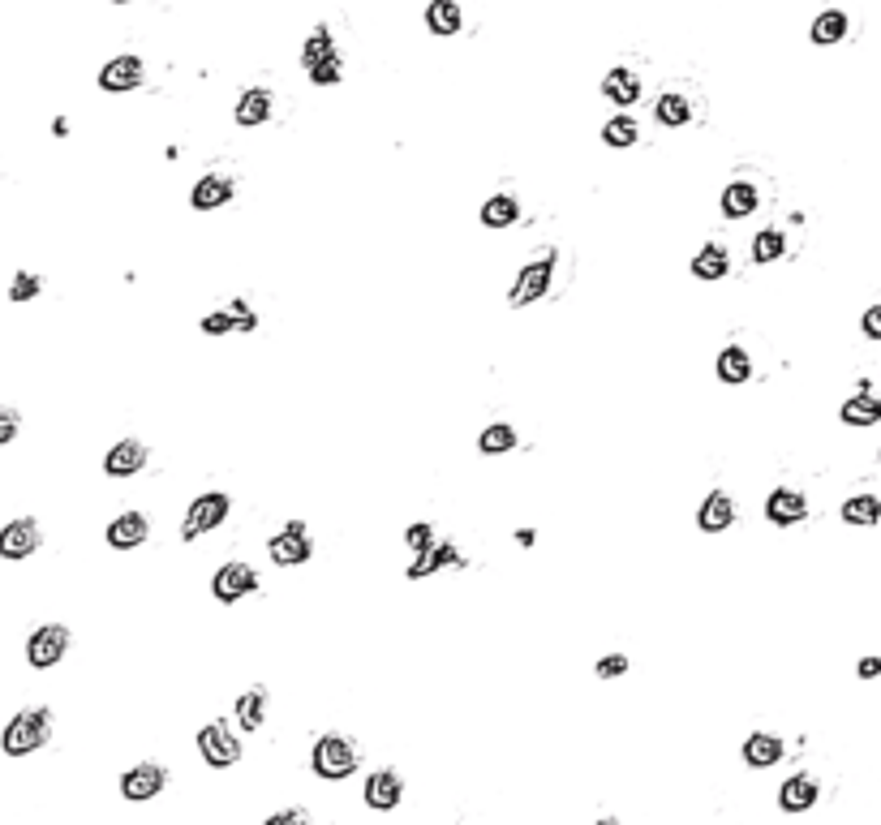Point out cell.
<instances>
[{
    "label": "cell",
    "instance_id": "1",
    "mask_svg": "<svg viewBox=\"0 0 881 825\" xmlns=\"http://www.w3.org/2000/svg\"><path fill=\"white\" fill-rule=\"evenodd\" d=\"M48 722H52V709H22L5 727L0 748H5L9 757H26V752H35L39 744H48Z\"/></svg>",
    "mask_w": 881,
    "mask_h": 825
},
{
    "label": "cell",
    "instance_id": "2",
    "mask_svg": "<svg viewBox=\"0 0 881 825\" xmlns=\"http://www.w3.org/2000/svg\"><path fill=\"white\" fill-rule=\"evenodd\" d=\"M314 770L323 778H349L357 770V748L344 740V735H323L314 744Z\"/></svg>",
    "mask_w": 881,
    "mask_h": 825
},
{
    "label": "cell",
    "instance_id": "3",
    "mask_svg": "<svg viewBox=\"0 0 881 825\" xmlns=\"http://www.w3.org/2000/svg\"><path fill=\"white\" fill-rule=\"evenodd\" d=\"M198 752L207 757V765L224 770V765H233L241 757V744H237V735L228 731L224 722H207V727L198 731Z\"/></svg>",
    "mask_w": 881,
    "mask_h": 825
},
{
    "label": "cell",
    "instance_id": "4",
    "mask_svg": "<svg viewBox=\"0 0 881 825\" xmlns=\"http://www.w3.org/2000/svg\"><path fill=\"white\" fill-rule=\"evenodd\" d=\"M65 654H69V628H61V624L39 628L31 641H26V658H31V667H52V662H61Z\"/></svg>",
    "mask_w": 881,
    "mask_h": 825
},
{
    "label": "cell",
    "instance_id": "5",
    "mask_svg": "<svg viewBox=\"0 0 881 825\" xmlns=\"http://www.w3.org/2000/svg\"><path fill=\"white\" fill-rule=\"evenodd\" d=\"M271 559L276 563H284V568H293V563H306L310 559V533H306V525H301V520H288V529L284 533H276V538H271Z\"/></svg>",
    "mask_w": 881,
    "mask_h": 825
},
{
    "label": "cell",
    "instance_id": "6",
    "mask_svg": "<svg viewBox=\"0 0 881 825\" xmlns=\"http://www.w3.org/2000/svg\"><path fill=\"white\" fill-rule=\"evenodd\" d=\"M211 589H215V598L220 602H237V598H245V593L258 589V572L250 568V563H224V568L215 572Z\"/></svg>",
    "mask_w": 881,
    "mask_h": 825
},
{
    "label": "cell",
    "instance_id": "7",
    "mask_svg": "<svg viewBox=\"0 0 881 825\" xmlns=\"http://www.w3.org/2000/svg\"><path fill=\"white\" fill-rule=\"evenodd\" d=\"M224 516H228V495H202V499H194V508H190V516H185V525H181V538L190 542V538H198L202 529L224 525Z\"/></svg>",
    "mask_w": 881,
    "mask_h": 825
},
{
    "label": "cell",
    "instance_id": "8",
    "mask_svg": "<svg viewBox=\"0 0 881 825\" xmlns=\"http://www.w3.org/2000/svg\"><path fill=\"white\" fill-rule=\"evenodd\" d=\"M164 765H155V761H142V765H134L125 778H121V795L125 800H151V795H160L164 791Z\"/></svg>",
    "mask_w": 881,
    "mask_h": 825
},
{
    "label": "cell",
    "instance_id": "9",
    "mask_svg": "<svg viewBox=\"0 0 881 825\" xmlns=\"http://www.w3.org/2000/svg\"><path fill=\"white\" fill-rule=\"evenodd\" d=\"M546 288H551V258H542V263H529L521 271V280H516V288L508 293L512 306H529V301H538Z\"/></svg>",
    "mask_w": 881,
    "mask_h": 825
},
{
    "label": "cell",
    "instance_id": "10",
    "mask_svg": "<svg viewBox=\"0 0 881 825\" xmlns=\"http://www.w3.org/2000/svg\"><path fill=\"white\" fill-rule=\"evenodd\" d=\"M43 533L35 520H13V525H5V533H0V550H5V559H26L31 550H39Z\"/></svg>",
    "mask_w": 881,
    "mask_h": 825
},
{
    "label": "cell",
    "instance_id": "11",
    "mask_svg": "<svg viewBox=\"0 0 881 825\" xmlns=\"http://www.w3.org/2000/svg\"><path fill=\"white\" fill-rule=\"evenodd\" d=\"M138 82H142L138 56H117V61H108L104 69H99V86H104V91H134Z\"/></svg>",
    "mask_w": 881,
    "mask_h": 825
},
{
    "label": "cell",
    "instance_id": "12",
    "mask_svg": "<svg viewBox=\"0 0 881 825\" xmlns=\"http://www.w3.org/2000/svg\"><path fill=\"white\" fill-rule=\"evenodd\" d=\"M765 516H770L774 525H800L808 516V503L800 490H774V495L765 499Z\"/></svg>",
    "mask_w": 881,
    "mask_h": 825
},
{
    "label": "cell",
    "instance_id": "13",
    "mask_svg": "<svg viewBox=\"0 0 881 825\" xmlns=\"http://www.w3.org/2000/svg\"><path fill=\"white\" fill-rule=\"evenodd\" d=\"M142 465H147V447H142L138 439H125V443H117L104 456V473L108 477H129V473H138Z\"/></svg>",
    "mask_w": 881,
    "mask_h": 825
},
{
    "label": "cell",
    "instance_id": "14",
    "mask_svg": "<svg viewBox=\"0 0 881 825\" xmlns=\"http://www.w3.org/2000/svg\"><path fill=\"white\" fill-rule=\"evenodd\" d=\"M147 533H151L147 516H138V512H125V516H117V520H112V525H108V546H117V550L142 546V542H147Z\"/></svg>",
    "mask_w": 881,
    "mask_h": 825
},
{
    "label": "cell",
    "instance_id": "15",
    "mask_svg": "<svg viewBox=\"0 0 881 825\" xmlns=\"http://www.w3.org/2000/svg\"><path fill=\"white\" fill-rule=\"evenodd\" d=\"M366 804L374 808V813H392V808L400 804V778H396L392 770L374 774L370 783H366Z\"/></svg>",
    "mask_w": 881,
    "mask_h": 825
},
{
    "label": "cell",
    "instance_id": "16",
    "mask_svg": "<svg viewBox=\"0 0 881 825\" xmlns=\"http://www.w3.org/2000/svg\"><path fill=\"white\" fill-rule=\"evenodd\" d=\"M731 520H735V503L722 495V490H714V495L701 503V512H697V525H701L705 533H722V529L731 525Z\"/></svg>",
    "mask_w": 881,
    "mask_h": 825
},
{
    "label": "cell",
    "instance_id": "17",
    "mask_svg": "<svg viewBox=\"0 0 881 825\" xmlns=\"http://www.w3.org/2000/svg\"><path fill=\"white\" fill-rule=\"evenodd\" d=\"M778 804H783V813H804V808L817 804V783L808 774H796L783 783V795H778Z\"/></svg>",
    "mask_w": 881,
    "mask_h": 825
},
{
    "label": "cell",
    "instance_id": "18",
    "mask_svg": "<svg viewBox=\"0 0 881 825\" xmlns=\"http://www.w3.org/2000/svg\"><path fill=\"white\" fill-rule=\"evenodd\" d=\"M602 95L611 99V104H637L641 78L632 74V69H611V74L602 78Z\"/></svg>",
    "mask_w": 881,
    "mask_h": 825
},
{
    "label": "cell",
    "instance_id": "19",
    "mask_svg": "<svg viewBox=\"0 0 881 825\" xmlns=\"http://www.w3.org/2000/svg\"><path fill=\"white\" fill-rule=\"evenodd\" d=\"M778 757H783V740H778V735H765V731L748 735V744H744V761L753 765V770H765V765H774Z\"/></svg>",
    "mask_w": 881,
    "mask_h": 825
},
{
    "label": "cell",
    "instance_id": "20",
    "mask_svg": "<svg viewBox=\"0 0 881 825\" xmlns=\"http://www.w3.org/2000/svg\"><path fill=\"white\" fill-rule=\"evenodd\" d=\"M228 198H233V181H228V177H202V181L194 185V194H190V202H194L198 211L224 207Z\"/></svg>",
    "mask_w": 881,
    "mask_h": 825
},
{
    "label": "cell",
    "instance_id": "21",
    "mask_svg": "<svg viewBox=\"0 0 881 825\" xmlns=\"http://www.w3.org/2000/svg\"><path fill=\"white\" fill-rule=\"evenodd\" d=\"M271 104H276V99H271V91H263V86L245 91L237 104V125H263L271 117Z\"/></svg>",
    "mask_w": 881,
    "mask_h": 825
},
{
    "label": "cell",
    "instance_id": "22",
    "mask_svg": "<svg viewBox=\"0 0 881 825\" xmlns=\"http://www.w3.org/2000/svg\"><path fill=\"white\" fill-rule=\"evenodd\" d=\"M843 422L847 426H873V422H881V400H873L869 387H864L860 396H851L843 404Z\"/></svg>",
    "mask_w": 881,
    "mask_h": 825
},
{
    "label": "cell",
    "instance_id": "23",
    "mask_svg": "<svg viewBox=\"0 0 881 825\" xmlns=\"http://www.w3.org/2000/svg\"><path fill=\"white\" fill-rule=\"evenodd\" d=\"M757 207V185H748V181H735V185H727L722 190V211L731 215V220H744L748 211Z\"/></svg>",
    "mask_w": 881,
    "mask_h": 825
},
{
    "label": "cell",
    "instance_id": "24",
    "mask_svg": "<svg viewBox=\"0 0 881 825\" xmlns=\"http://www.w3.org/2000/svg\"><path fill=\"white\" fill-rule=\"evenodd\" d=\"M426 26H430L435 35H456V31H460V9H456V0H430Z\"/></svg>",
    "mask_w": 881,
    "mask_h": 825
},
{
    "label": "cell",
    "instance_id": "25",
    "mask_svg": "<svg viewBox=\"0 0 881 825\" xmlns=\"http://www.w3.org/2000/svg\"><path fill=\"white\" fill-rule=\"evenodd\" d=\"M753 374V361H748L744 349H722L718 353V379L722 383H744Z\"/></svg>",
    "mask_w": 881,
    "mask_h": 825
},
{
    "label": "cell",
    "instance_id": "26",
    "mask_svg": "<svg viewBox=\"0 0 881 825\" xmlns=\"http://www.w3.org/2000/svg\"><path fill=\"white\" fill-rule=\"evenodd\" d=\"M843 520L847 525H877L881 520V499L877 495H856L843 503Z\"/></svg>",
    "mask_w": 881,
    "mask_h": 825
},
{
    "label": "cell",
    "instance_id": "27",
    "mask_svg": "<svg viewBox=\"0 0 881 825\" xmlns=\"http://www.w3.org/2000/svg\"><path fill=\"white\" fill-rule=\"evenodd\" d=\"M516 215H521V207H516V198H508V194H495L482 207V224L486 228H508V224H516Z\"/></svg>",
    "mask_w": 881,
    "mask_h": 825
},
{
    "label": "cell",
    "instance_id": "28",
    "mask_svg": "<svg viewBox=\"0 0 881 825\" xmlns=\"http://www.w3.org/2000/svg\"><path fill=\"white\" fill-rule=\"evenodd\" d=\"M692 275H701V280H722V275H727V250H722V245H705V250L692 258Z\"/></svg>",
    "mask_w": 881,
    "mask_h": 825
},
{
    "label": "cell",
    "instance_id": "29",
    "mask_svg": "<svg viewBox=\"0 0 881 825\" xmlns=\"http://www.w3.org/2000/svg\"><path fill=\"white\" fill-rule=\"evenodd\" d=\"M263 709H267V692L263 688H250L245 697H237V718L245 731H258L263 727Z\"/></svg>",
    "mask_w": 881,
    "mask_h": 825
},
{
    "label": "cell",
    "instance_id": "30",
    "mask_svg": "<svg viewBox=\"0 0 881 825\" xmlns=\"http://www.w3.org/2000/svg\"><path fill=\"white\" fill-rule=\"evenodd\" d=\"M847 35V13L843 9H826L813 22V43H839Z\"/></svg>",
    "mask_w": 881,
    "mask_h": 825
},
{
    "label": "cell",
    "instance_id": "31",
    "mask_svg": "<svg viewBox=\"0 0 881 825\" xmlns=\"http://www.w3.org/2000/svg\"><path fill=\"white\" fill-rule=\"evenodd\" d=\"M443 563H460V550H456V546H430L426 555H417V559H413L409 576H430L435 568H443Z\"/></svg>",
    "mask_w": 881,
    "mask_h": 825
},
{
    "label": "cell",
    "instance_id": "32",
    "mask_svg": "<svg viewBox=\"0 0 881 825\" xmlns=\"http://www.w3.org/2000/svg\"><path fill=\"white\" fill-rule=\"evenodd\" d=\"M336 56V48H331V35L327 31H314L310 39H306V48H301V65L306 69H319L323 61H331Z\"/></svg>",
    "mask_w": 881,
    "mask_h": 825
},
{
    "label": "cell",
    "instance_id": "33",
    "mask_svg": "<svg viewBox=\"0 0 881 825\" xmlns=\"http://www.w3.org/2000/svg\"><path fill=\"white\" fill-rule=\"evenodd\" d=\"M478 447H482L486 456L512 452V447H516V430H512V426H486V430H482V439H478Z\"/></svg>",
    "mask_w": 881,
    "mask_h": 825
},
{
    "label": "cell",
    "instance_id": "34",
    "mask_svg": "<svg viewBox=\"0 0 881 825\" xmlns=\"http://www.w3.org/2000/svg\"><path fill=\"white\" fill-rule=\"evenodd\" d=\"M637 121L632 117H615V121H606V129H602V138H606V147H632L637 142Z\"/></svg>",
    "mask_w": 881,
    "mask_h": 825
},
{
    "label": "cell",
    "instance_id": "35",
    "mask_svg": "<svg viewBox=\"0 0 881 825\" xmlns=\"http://www.w3.org/2000/svg\"><path fill=\"white\" fill-rule=\"evenodd\" d=\"M688 117H692V108H688V99L684 95H662L658 99V121L662 125H688Z\"/></svg>",
    "mask_w": 881,
    "mask_h": 825
},
{
    "label": "cell",
    "instance_id": "36",
    "mask_svg": "<svg viewBox=\"0 0 881 825\" xmlns=\"http://www.w3.org/2000/svg\"><path fill=\"white\" fill-rule=\"evenodd\" d=\"M783 245H787V241H783V233H778V228H765V233L753 237V258H757V263H774V258L783 254Z\"/></svg>",
    "mask_w": 881,
    "mask_h": 825
},
{
    "label": "cell",
    "instance_id": "37",
    "mask_svg": "<svg viewBox=\"0 0 881 825\" xmlns=\"http://www.w3.org/2000/svg\"><path fill=\"white\" fill-rule=\"evenodd\" d=\"M39 275H31V271H18V280H13V288H9V297L13 301H31L35 293H39Z\"/></svg>",
    "mask_w": 881,
    "mask_h": 825
},
{
    "label": "cell",
    "instance_id": "38",
    "mask_svg": "<svg viewBox=\"0 0 881 825\" xmlns=\"http://www.w3.org/2000/svg\"><path fill=\"white\" fill-rule=\"evenodd\" d=\"M237 327V314H207L202 318V331L207 336H224V331H233Z\"/></svg>",
    "mask_w": 881,
    "mask_h": 825
},
{
    "label": "cell",
    "instance_id": "39",
    "mask_svg": "<svg viewBox=\"0 0 881 825\" xmlns=\"http://www.w3.org/2000/svg\"><path fill=\"white\" fill-rule=\"evenodd\" d=\"M310 78H314V82H323V86L340 82V56H331V61H323L319 69H310Z\"/></svg>",
    "mask_w": 881,
    "mask_h": 825
},
{
    "label": "cell",
    "instance_id": "40",
    "mask_svg": "<svg viewBox=\"0 0 881 825\" xmlns=\"http://www.w3.org/2000/svg\"><path fill=\"white\" fill-rule=\"evenodd\" d=\"M404 538H409L413 555H426V550H430V525H409V533H404Z\"/></svg>",
    "mask_w": 881,
    "mask_h": 825
},
{
    "label": "cell",
    "instance_id": "41",
    "mask_svg": "<svg viewBox=\"0 0 881 825\" xmlns=\"http://www.w3.org/2000/svg\"><path fill=\"white\" fill-rule=\"evenodd\" d=\"M624 671H628V658H624V654H611V658L598 662V675H602V679H615V675H624Z\"/></svg>",
    "mask_w": 881,
    "mask_h": 825
},
{
    "label": "cell",
    "instance_id": "42",
    "mask_svg": "<svg viewBox=\"0 0 881 825\" xmlns=\"http://www.w3.org/2000/svg\"><path fill=\"white\" fill-rule=\"evenodd\" d=\"M18 434V409H0V443H13Z\"/></svg>",
    "mask_w": 881,
    "mask_h": 825
},
{
    "label": "cell",
    "instance_id": "43",
    "mask_svg": "<svg viewBox=\"0 0 881 825\" xmlns=\"http://www.w3.org/2000/svg\"><path fill=\"white\" fill-rule=\"evenodd\" d=\"M864 336H869V340H881V306L864 310Z\"/></svg>",
    "mask_w": 881,
    "mask_h": 825
},
{
    "label": "cell",
    "instance_id": "44",
    "mask_svg": "<svg viewBox=\"0 0 881 825\" xmlns=\"http://www.w3.org/2000/svg\"><path fill=\"white\" fill-rule=\"evenodd\" d=\"M233 314H237V323H241L245 331H254V327H258V318L250 314V306H245V301H233Z\"/></svg>",
    "mask_w": 881,
    "mask_h": 825
},
{
    "label": "cell",
    "instance_id": "45",
    "mask_svg": "<svg viewBox=\"0 0 881 825\" xmlns=\"http://www.w3.org/2000/svg\"><path fill=\"white\" fill-rule=\"evenodd\" d=\"M860 675H864V679L881 675V658H864V662H860Z\"/></svg>",
    "mask_w": 881,
    "mask_h": 825
},
{
    "label": "cell",
    "instance_id": "46",
    "mask_svg": "<svg viewBox=\"0 0 881 825\" xmlns=\"http://www.w3.org/2000/svg\"><path fill=\"white\" fill-rule=\"evenodd\" d=\"M280 821H306V813H301V808H288V813H276L267 825H280Z\"/></svg>",
    "mask_w": 881,
    "mask_h": 825
},
{
    "label": "cell",
    "instance_id": "47",
    "mask_svg": "<svg viewBox=\"0 0 881 825\" xmlns=\"http://www.w3.org/2000/svg\"><path fill=\"white\" fill-rule=\"evenodd\" d=\"M117 5H129V0H117Z\"/></svg>",
    "mask_w": 881,
    "mask_h": 825
}]
</instances>
